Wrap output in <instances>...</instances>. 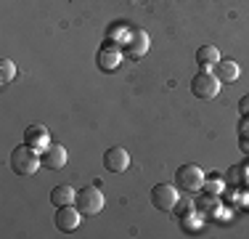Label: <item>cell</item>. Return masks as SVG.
I'll return each mask as SVG.
<instances>
[{
    "label": "cell",
    "instance_id": "6da1fadb",
    "mask_svg": "<svg viewBox=\"0 0 249 239\" xmlns=\"http://www.w3.org/2000/svg\"><path fill=\"white\" fill-rule=\"evenodd\" d=\"M40 165H43V159H40L37 152H35L32 146H27V143H21V146H16L14 152H11V170H14L16 176H32V173H37Z\"/></svg>",
    "mask_w": 249,
    "mask_h": 239
},
{
    "label": "cell",
    "instance_id": "7a4b0ae2",
    "mask_svg": "<svg viewBox=\"0 0 249 239\" xmlns=\"http://www.w3.org/2000/svg\"><path fill=\"white\" fill-rule=\"evenodd\" d=\"M74 207L80 210L82 215H98L101 210H104V191L98 189V183H93V186H85L77 191L74 197Z\"/></svg>",
    "mask_w": 249,
    "mask_h": 239
},
{
    "label": "cell",
    "instance_id": "3957f363",
    "mask_svg": "<svg viewBox=\"0 0 249 239\" xmlns=\"http://www.w3.org/2000/svg\"><path fill=\"white\" fill-rule=\"evenodd\" d=\"M204 170H201L199 165H183L175 170V186L180 191H186V194H196V191H201V186H204Z\"/></svg>",
    "mask_w": 249,
    "mask_h": 239
},
{
    "label": "cell",
    "instance_id": "277c9868",
    "mask_svg": "<svg viewBox=\"0 0 249 239\" xmlns=\"http://www.w3.org/2000/svg\"><path fill=\"white\" fill-rule=\"evenodd\" d=\"M217 91H220V80L215 77V72L201 69V72H196V75L191 77V93L196 96V99L210 101V99L217 96Z\"/></svg>",
    "mask_w": 249,
    "mask_h": 239
},
{
    "label": "cell",
    "instance_id": "5b68a950",
    "mask_svg": "<svg viewBox=\"0 0 249 239\" xmlns=\"http://www.w3.org/2000/svg\"><path fill=\"white\" fill-rule=\"evenodd\" d=\"M146 51H149V35H146L143 29H130L127 40L122 43V56H127L130 61H135V59H141Z\"/></svg>",
    "mask_w": 249,
    "mask_h": 239
},
{
    "label": "cell",
    "instance_id": "8992f818",
    "mask_svg": "<svg viewBox=\"0 0 249 239\" xmlns=\"http://www.w3.org/2000/svg\"><path fill=\"white\" fill-rule=\"evenodd\" d=\"M151 205L157 207L159 213H170L178 205V191L170 186V183H157L151 189Z\"/></svg>",
    "mask_w": 249,
    "mask_h": 239
},
{
    "label": "cell",
    "instance_id": "52a82bcc",
    "mask_svg": "<svg viewBox=\"0 0 249 239\" xmlns=\"http://www.w3.org/2000/svg\"><path fill=\"white\" fill-rule=\"evenodd\" d=\"M127 165H130L127 149L111 146V149H106V152H104V167L109 173H122V170H127Z\"/></svg>",
    "mask_w": 249,
    "mask_h": 239
},
{
    "label": "cell",
    "instance_id": "ba28073f",
    "mask_svg": "<svg viewBox=\"0 0 249 239\" xmlns=\"http://www.w3.org/2000/svg\"><path fill=\"white\" fill-rule=\"evenodd\" d=\"M80 210L72 205H64V207H56V229L58 231H74L80 226Z\"/></svg>",
    "mask_w": 249,
    "mask_h": 239
},
{
    "label": "cell",
    "instance_id": "9c48e42d",
    "mask_svg": "<svg viewBox=\"0 0 249 239\" xmlns=\"http://www.w3.org/2000/svg\"><path fill=\"white\" fill-rule=\"evenodd\" d=\"M40 159H43V165L51 167V170H61V167L67 165V149H64L61 143H48V146L43 149V154H40Z\"/></svg>",
    "mask_w": 249,
    "mask_h": 239
},
{
    "label": "cell",
    "instance_id": "30bf717a",
    "mask_svg": "<svg viewBox=\"0 0 249 239\" xmlns=\"http://www.w3.org/2000/svg\"><path fill=\"white\" fill-rule=\"evenodd\" d=\"M96 64H98L101 69H106V72L117 69V67L122 64V53H120V48H114V45L101 48V51H98V56H96Z\"/></svg>",
    "mask_w": 249,
    "mask_h": 239
},
{
    "label": "cell",
    "instance_id": "8fae6325",
    "mask_svg": "<svg viewBox=\"0 0 249 239\" xmlns=\"http://www.w3.org/2000/svg\"><path fill=\"white\" fill-rule=\"evenodd\" d=\"M212 69H215V77H217L220 82H233V80H239V64L231 61V59H225V61L220 59V61H217Z\"/></svg>",
    "mask_w": 249,
    "mask_h": 239
},
{
    "label": "cell",
    "instance_id": "7c38bea8",
    "mask_svg": "<svg viewBox=\"0 0 249 239\" xmlns=\"http://www.w3.org/2000/svg\"><path fill=\"white\" fill-rule=\"evenodd\" d=\"M217 61H220V51L215 45H201L196 51V64L201 69H212Z\"/></svg>",
    "mask_w": 249,
    "mask_h": 239
},
{
    "label": "cell",
    "instance_id": "4fadbf2b",
    "mask_svg": "<svg viewBox=\"0 0 249 239\" xmlns=\"http://www.w3.org/2000/svg\"><path fill=\"white\" fill-rule=\"evenodd\" d=\"M74 197H77V191L72 186H56L51 191V202H53V207H64V205H72L74 202Z\"/></svg>",
    "mask_w": 249,
    "mask_h": 239
},
{
    "label": "cell",
    "instance_id": "5bb4252c",
    "mask_svg": "<svg viewBox=\"0 0 249 239\" xmlns=\"http://www.w3.org/2000/svg\"><path fill=\"white\" fill-rule=\"evenodd\" d=\"M24 143L27 146H37V143H48V133H45L40 125H32V128H27L24 130Z\"/></svg>",
    "mask_w": 249,
    "mask_h": 239
},
{
    "label": "cell",
    "instance_id": "9a60e30c",
    "mask_svg": "<svg viewBox=\"0 0 249 239\" xmlns=\"http://www.w3.org/2000/svg\"><path fill=\"white\" fill-rule=\"evenodd\" d=\"M14 75H16V64L8 61V59H3V61H0V82L8 85V82L14 80Z\"/></svg>",
    "mask_w": 249,
    "mask_h": 239
},
{
    "label": "cell",
    "instance_id": "2e32d148",
    "mask_svg": "<svg viewBox=\"0 0 249 239\" xmlns=\"http://www.w3.org/2000/svg\"><path fill=\"white\" fill-rule=\"evenodd\" d=\"M239 149H241L244 154H249V133H241V136H239Z\"/></svg>",
    "mask_w": 249,
    "mask_h": 239
},
{
    "label": "cell",
    "instance_id": "e0dca14e",
    "mask_svg": "<svg viewBox=\"0 0 249 239\" xmlns=\"http://www.w3.org/2000/svg\"><path fill=\"white\" fill-rule=\"evenodd\" d=\"M239 112H241V117H249V96H244L239 101Z\"/></svg>",
    "mask_w": 249,
    "mask_h": 239
},
{
    "label": "cell",
    "instance_id": "ac0fdd59",
    "mask_svg": "<svg viewBox=\"0 0 249 239\" xmlns=\"http://www.w3.org/2000/svg\"><path fill=\"white\" fill-rule=\"evenodd\" d=\"M241 133H249V117L241 120V130H239V136H241Z\"/></svg>",
    "mask_w": 249,
    "mask_h": 239
}]
</instances>
